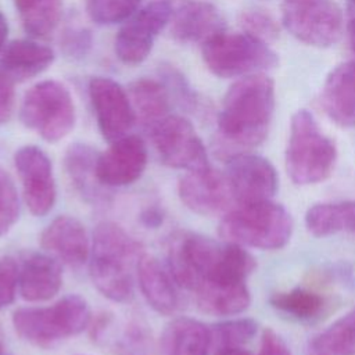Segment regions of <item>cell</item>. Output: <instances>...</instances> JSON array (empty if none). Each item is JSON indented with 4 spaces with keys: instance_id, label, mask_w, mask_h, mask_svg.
I'll list each match as a JSON object with an SVG mask.
<instances>
[{
    "instance_id": "obj_1",
    "label": "cell",
    "mask_w": 355,
    "mask_h": 355,
    "mask_svg": "<svg viewBox=\"0 0 355 355\" xmlns=\"http://www.w3.org/2000/svg\"><path fill=\"white\" fill-rule=\"evenodd\" d=\"M168 261L173 280L194 294L245 284L257 266L255 258L243 245L218 243L190 232L171 239Z\"/></svg>"
},
{
    "instance_id": "obj_2",
    "label": "cell",
    "mask_w": 355,
    "mask_h": 355,
    "mask_svg": "<svg viewBox=\"0 0 355 355\" xmlns=\"http://www.w3.org/2000/svg\"><path fill=\"white\" fill-rule=\"evenodd\" d=\"M275 112V83L263 73L234 82L218 115L214 153L229 161L258 147L268 136Z\"/></svg>"
},
{
    "instance_id": "obj_3",
    "label": "cell",
    "mask_w": 355,
    "mask_h": 355,
    "mask_svg": "<svg viewBox=\"0 0 355 355\" xmlns=\"http://www.w3.org/2000/svg\"><path fill=\"white\" fill-rule=\"evenodd\" d=\"M140 244L114 222H101L93 234L90 277L108 300L126 302L133 297V263Z\"/></svg>"
},
{
    "instance_id": "obj_4",
    "label": "cell",
    "mask_w": 355,
    "mask_h": 355,
    "mask_svg": "<svg viewBox=\"0 0 355 355\" xmlns=\"http://www.w3.org/2000/svg\"><path fill=\"white\" fill-rule=\"evenodd\" d=\"M337 147L319 128L313 115L298 110L290 122L286 147V169L298 186L316 184L326 180L334 169Z\"/></svg>"
},
{
    "instance_id": "obj_5",
    "label": "cell",
    "mask_w": 355,
    "mask_h": 355,
    "mask_svg": "<svg viewBox=\"0 0 355 355\" xmlns=\"http://www.w3.org/2000/svg\"><path fill=\"white\" fill-rule=\"evenodd\" d=\"M219 234L229 243L259 250H279L293 234V218L270 200L239 205L223 216Z\"/></svg>"
},
{
    "instance_id": "obj_6",
    "label": "cell",
    "mask_w": 355,
    "mask_h": 355,
    "mask_svg": "<svg viewBox=\"0 0 355 355\" xmlns=\"http://www.w3.org/2000/svg\"><path fill=\"white\" fill-rule=\"evenodd\" d=\"M90 322L87 302L76 294L67 295L50 306L19 308L12 313L15 333L37 347H49L83 331Z\"/></svg>"
},
{
    "instance_id": "obj_7",
    "label": "cell",
    "mask_w": 355,
    "mask_h": 355,
    "mask_svg": "<svg viewBox=\"0 0 355 355\" xmlns=\"http://www.w3.org/2000/svg\"><path fill=\"white\" fill-rule=\"evenodd\" d=\"M207 68L219 78H237L273 69L277 54L266 42L248 33L222 32L202 44Z\"/></svg>"
},
{
    "instance_id": "obj_8",
    "label": "cell",
    "mask_w": 355,
    "mask_h": 355,
    "mask_svg": "<svg viewBox=\"0 0 355 355\" xmlns=\"http://www.w3.org/2000/svg\"><path fill=\"white\" fill-rule=\"evenodd\" d=\"M21 122L43 140L57 143L75 126L76 112L69 90L49 79L33 85L24 96L19 108Z\"/></svg>"
},
{
    "instance_id": "obj_9",
    "label": "cell",
    "mask_w": 355,
    "mask_h": 355,
    "mask_svg": "<svg viewBox=\"0 0 355 355\" xmlns=\"http://www.w3.org/2000/svg\"><path fill=\"white\" fill-rule=\"evenodd\" d=\"M282 24L297 40L330 47L343 35V12L333 0H283Z\"/></svg>"
},
{
    "instance_id": "obj_10",
    "label": "cell",
    "mask_w": 355,
    "mask_h": 355,
    "mask_svg": "<svg viewBox=\"0 0 355 355\" xmlns=\"http://www.w3.org/2000/svg\"><path fill=\"white\" fill-rule=\"evenodd\" d=\"M159 159L176 169L198 171L209 166L207 150L191 122L180 115H166L150 128Z\"/></svg>"
},
{
    "instance_id": "obj_11",
    "label": "cell",
    "mask_w": 355,
    "mask_h": 355,
    "mask_svg": "<svg viewBox=\"0 0 355 355\" xmlns=\"http://www.w3.org/2000/svg\"><path fill=\"white\" fill-rule=\"evenodd\" d=\"M173 8L166 0H155L136 11L122 25L115 37V54L126 65L143 62L158 33L169 24Z\"/></svg>"
},
{
    "instance_id": "obj_12",
    "label": "cell",
    "mask_w": 355,
    "mask_h": 355,
    "mask_svg": "<svg viewBox=\"0 0 355 355\" xmlns=\"http://www.w3.org/2000/svg\"><path fill=\"white\" fill-rule=\"evenodd\" d=\"M89 97L103 137L115 141L126 136L136 114L125 89L111 78L94 76L89 82Z\"/></svg>"
},
{
    "instance_id": "obj_13",
    "label": "cell",
    "mask_w": 355,
    "mask_h": 355,
    "mask_svg": "<svg viewBox=\"0 0 355 355\" xmlns=\"http://www.w3.org/2000/svg\"><path fill=\"white\" fill-rule=\"evenodd\" d=\"M14 164L29 211L36 216L50 212L57 190L53 165L47 154L36 146H24L15 151Z\"/></svg>"
},
{
    "instance_id": "obj_14",
    "label": "cell",
    "mask_w": 355,
    "mask_h": 355,
    "mask_svg": "<svg viewBox=\"0 0 355 355\" xmlns=\"http://www.w3.org/2000/svg\"><path fill=\"white\" fill-rule=\"evenodd\" d=\"M226 176L239 205L270 200L279 186L275 166L266 158L250 153L229 159Z\"/></svg>"
},
{
    "instance_id": "obj_15",
    "label": "cell",
    "mask_w": 355,
    "mask_h": 355,
    "mask_svg": "<svg viewBox=\"0 0 355 355\" xmlns=\"http://www.w3.org/2000/svg\"><path fill=\"white\" fill-rule=\"evenodd\" d=\"M178 191L189 209L205 216L226 212L234 201L226 173L211 166L189 171L180 178Z\"/></svg>"
},
{
    "instance_id": "obj_16",
    "label": "cell",
    "mask_w": 355,
    "mask_h": 355,
    "mask_svg": "<svg viewBox=\"0 0 355 355\" xmlns=\"http://www.w3.org/2000/svg\"><path fill=\"white\" fill-rule=\"evenodd\" d=\"M147 165V147L143 139L126 135L115 141L103 154H98L96 175L107 187H121L136 182Z\"/></svg>"
},
{
    "instance_id": "obj_17",
    "label": "cell",
    "mask_w": 355,
    "mask_h": 355,
    "mask_svg": "<svg viewBox=\"0 0 355 355\" xmlns=\"http://www.w3.org/2000/svg\"><path fill=\"white\" fill-rule=\"evenodd\" d=\"M226 24L219 10L201 0L184 3L172 15L171 36L179 43L204 44L214 36L225 32Z\"/></svg>"
},
{
    "instance_id": "obj_18",
    "label": "cell",
    "mask_w": 355,
    "mask_h": 355,
    "mask_svg": "<svg viewBox=\"0 0 355 355\" xmlns=\"http://www.w3.org/2000/svg\"><path fill=\"white\" fill-rule=\"evenodd\" d=\"M42 247L71 266L83 265L90 255L85 226L73 216L53 219L40 234Z\"/></svg>"
},
{
    "instance_id": "obj_19",
    "label": "cell",
    "mask_w": 355,
    "mask_h": 355,
    "mask_svg": "<svg viewBox=\"0 0 355 355\" xmlns=\"http://www.w3.org/2000/svg\"><path fill=\"white\" fill-rule=\"evenodd\" d=\"M322 104L334 123L355 126V60L341 62L330 71L322 90Z\"/></svg>"
},
{
    "instance_id": "obj_20",
    "label": "cell",
    "mask_w": 355,
    "mask_h": 355,
    "mask_svg": "<svg viewBox=\"0 0 355 355\" xmlns=\"http://www.w3.org/2000/svg\"><path fill=\"white\" fill-rule=\"evenodd\" d=\"M54 57L53 49L35 40H12L0 54V75L11 83L24 82L46 71Z\"/></svg>"
},
{
    "instance_id": "obj_21",
    "label": "cell",
    "mask_w": 355,
    "mask_h": 355,
    "mask_svg": "<svg viewBox=\"0 0 355 355\" xmlns=\"http://www.w3.org/2000/svg\"><path fill=\"white\" fill-rule=\"evenodd\" d=\"M61 284V268L53 258L40 252H29L22 258L18 287L24 300L31 302L50 300Z\"/></svg>"
},
{
    "instance_id": "obj_22",
    "label": "cell",
    "mask_w": 355,
    "mask_h": 355,
    "mask_svg": "<svg viewBox=\"0 0 355 355\" xmlns=\"http://www.w3.org/2000/svg\"><path fill=\"white\" fill-rule=\"evenodd\" d=\"M211 347V329L200 320L178 318L164 329L158 355H209Z\"/></svg>"
},
{
    "instance_id": "obj_23",
    "label": "cell",
    "mask_w": 355,
    "mask_h": 355,
    "mask_svg": "<svg viewBox=\"0 0 355 355\" xmlns=\"http://www.w3.org/2000/svg\"><path fill=\"white\" fill-rule=\"evenodd\" d=\"M137 277L140 290L154 311L162 315H171L178 309L179 295L172 277L157 258L141 255L137 259Z\"/></svg>"
},
{
    "instance_id": "obj_24",
    "label": "cell",
    "mask_w": 355,
    "mask_h": 355,
    "mask_svg": "<svg viewBox=\"0 0 355 355\" xmlns=\"http://www.w3.org/2000/svg\"><path fill=\"white\" fill-rule=\"evenodd\" d=\"M98 154L87 144L75 143L69 146L65 153L67 172L80 193V196L90 202H100L103 200L101 183L96 175V164Z\"/></svg>"
},
{
    "instance_id": "obj_25",
    "label": "cell",
    "mask_w": 355,
    "mask_h": 355,
    "mask_svg": "<svg viewBox=\"0 0 355 355\" xmlns=\"http://www.w3.org/2000/svg\"><path fill=\"white\" fill-rule=\"evenodd\" d=\"M305 226L316 237L355 233V201L313 204L305 214Z\"/></svg>"
},
{
    "instance_id": "obj_26",
    "label": "cell",
    "mask_w": 355,
    "mask_h": 355,
    "mask_svg": "<svg viewBox=\"0 0 355 355\" xmlns=\"http://www.w3.org/2000/svg\"><path fill=\"white\" fill-rule=\"evenodd\" d=\"M130 101L136 116L148 128L164 119L169 111V94L162 82L154 79H137L130 87Z\"/></svg>"
},
{
    "instance_id": "obj_27",
    "label": "cell",
    "mask_w": 355,
    "mask_h": 355,
    "mask_svg": "<svg viewBox=\"0 0 355 355\" xmlns=\"http://www.w3.org/2000/svg\"><path fill=\"white\" fill-rule=\"evenodd\" d=\"M269 302L277 312L300 322L318 319L326 308V298L322 294L304 287L275 293Z\"/></svg>"
},
{
    "instance_id": "obj_28",
    "label": "cell",
    "mask_w": 355,
    "mask_h": 355,
    "mask_svg": "<svg viewBox=\"0 0 355 355\" xmlns=\"http://www.w3.org/2000/svg\"><path fill=\"white\" fill-rule=\"evenodd\" d=\"M26 33L33 37L50 35L61 17V0H14Z\"/></svg>"
},
{
    "instance_id": "obj_29",
    "label": "cell",
    "mask_w": 355,
    "mask_h": 355,
    "mask_svg": "<svg viewBox=\"0 0 355 355\" xmlns=\"http://www.w3.org/2000/svg\"><path fill=\"white\" fill-rule=\"evenodd\" d=\"M116 355H153L154 343L148 326L137 319L128 320L112 341Z\"/></svg>"
},
{
    "instance_id": "obj_30",
    "label": "cell",
    "mask_w": 355,
    "mask_h": 355,
    "mask_svg": "<svg viewBox=\"0 0 355 355\" xmlns=\"http://www.w3.org/2000/svg\"><path fill=\"white\" fill-rule=\"evenodd\" d=\"M313 338L341 355H355V308Z\"/></svg>"
},
{
    "instance_id": "obj_31",
    "label": "cell",
    "mask_w": 355,
    "mask_h": 355,
    "mask_svg": "<svg viewBox=\"0 0 355 355\" xmlns=\"http://www.w3.org/2000/svg\"><path fill=\"white\" fill-rule=\"evenodd\" d=\"M258 323L250 318L230 319L214 324L211 329L212 344L216 348L241 347L252 340L257 334Z\"/></svg>"
},
{
    "instance_id": "obj_32",
    "label": "cell",
    "mask_w": 355,
    "mask_h": 355,
    "mask_svg": "<svg viewBox=\"0 0 355 355\" xmlns=\"http://www.w3.org/2000/svg\"><path fill=\"white\" fill-rule=\"evenodd\" d=\"M141 0H86V11L98 25H114L129 19Z\"/></svg>"
},
{
    "instance_id": "obj_33",
    "label": "cell",
    "mask_w": 355,
    "mask_h": 355,
    "mask_svg": "<svg viewBox=\"0 0 355 355\" xmlns=\"http://www.w3.org/2000/svg\"><path fill=\"white\" fill-rule=\"evenodd\" d=\"M19 215L18 193L10 175L0 166V237L17 222Z\"/></svg>"
},
{
    "instance_id": "obj_34",
    "label": "cell",
    "mask_w": 355,
    "mask_h": 355,
    "mask_svg": "<svg viewBox=\"0 0 355 355\" xmlns=\"http://www.w3.org/2000/svg\"><path fill=\"white\" fill-rule=\"evenodd\" d=\"M159 76L162 79L164 86L168 90L169 97L175 96L176 101L183 107H194L196 105V94L189 86L184 76L172 65L161 67Z\"/></svg>"
},
{
    "instance_id": "obj_35",
    "label": "cell",
    "mask_w": 355,
    "mask_h": 355,
    "mask_svg": "<svg viewBox=\"0 0 355 355\" xmlns=\"http://www.w3.org/2000/svg\"><path fill=\"white\" fill-rule=\"evenodd\" d=\"M240 22L245 33L255 36L263 42L277 36V25L269 14L257 10L244 11L240 17Z\"/></svg>"
},
{
    "instance_id": "obj_36",
    "label": "cell",
    "mask_w": 355,
    "mask_h": 355,
    "mask_svg": "<svg viewBox=\"0 0 355 355\" xmlns=\"http://www.w3.org/2000/svg\"><path fill=\"white\" fill-rule=\"evenodd\" d=\"M18 286V266L10 257L0 259V309L14 301Z\"/></svg>"
},
{
    "instance_id": "obj_37",
    "label": "cell",
    "mask_w": 355,
    "mask_h": 355,
    "mask_svg": "<svg viewBox=\"0 0 355 355\" xmlns=\"http://www.w3.org/2000/svg\"><path fill=\"white\" fill-rule=\"evenodd\" d=\"M93 43L92 35L83 28L67 29L61 37L62 51L69 57H85Z\"/></svg>"
},
{
    "instance_id": "obj_38",
    "label": "cell",
    "mask_w": 355,
    "mask_h": 355,
    "mask_svg": "<svg viewBox=\"0 0 355 355\" xmlns=\"http://www.w3.org/2000/svg\"><path fill=\"white\" fill-rule=\"evenodd\" d=\"M258 355H291L286 341L272 329H265L261 337Z\"/></svg>"
},
{
    "instance_id": "obj_39",
    "label": "cell",
    "mask_w": 355,
    "mask_h": 355,
    "mask_svg": "<svg viewBox=\"0 0 355 355\" xmlns=\"http://www.w3.org/2000/svg\"><path fill=\"white\" fill-rule=\"evenodd\" d=\"M14 89L12 83L0 75V125L6 123L14 110Z\"/></svg>"
},
{
    "instance_id": "obj_40",
    "label": "cell",
    "mask_w": 355,
    "mask_h": 355,
    "mask_svg": "<svg viewBox=\"0 0 355 355\" xmlns=\"http://www.w3.org/2000/svg\"><path fill=\"white\" fill-rule=\"evenodd\" d=\"M347 35L351 50L355 53V1L351 3L348 8V21H347Z\"/></svg>"
},
{
    "instance_id": "obj_41",
    "label": "cell",
    "mask_w": 355,
    "mask_h": 355,
    "mask_svg": "<svg viewBox=\"0 0 355 355\" xmlns=\"http://www.w3.org/2000/svg\"><path fill=\"white\" fill-rule=\"evenodd\" d=\"M306 355H341V354H338V352H336V351L327 348L326 345L320 344L316 338H313V340L309 343Z\"/></svg>"
},
{
    "instance_id": "obj_42",
    "label": "cell",
    "mask_w": 355,
    "mask_h": 355,
    "mask_svg": "<svg viewBox=\"0 0 355 355\" xmlns=\"http://www.w3.org/2000/svg\"><path fill=\"white\" fill-rule=\"evenodd\" d=\"M141 218L147 226H157L162 222V216L155 209H148L146 214H143Z\"/></svg>"
},
{
    "instance_id": "obj_43",
    "label": "cell",
    "mask_w": 355,
    "mask_h": 355,
    "mask_svg": "<svg viewBox=\"0 0 355 355\" xmlns=\"http://www.w3.org/2000/svg\"><path fill=\"white\" fill-rule=\"evenodd\" d=\"M214 355H251V354L241 347H223V348H216Z\"/></svg>"
},
{
    "instance_id": "obj_44",
    "label": "cell",
    "mask_w": 355,
    "mask_h": 355,
    "mask_svg": "<svg viewBox=\"0 0 355 355\" xmlns=\"http://www.w3.org/2000/svg\"><path fill=\"white\" fill-rule=\"evenodd\" d=\"M7 33H8V24H7L6 17L0 12V50L4 47Z\"/></svg>"
},
{
    "instance_id": "obj_45",
    "label": "cell",
    "mask_w": 355,
    "mask_h": 355,
    "mask_svg": "<svg viewBox=\"0 0 355 355\" xmlns=\"http://www.w3.org/2000/svg\"><path fill=\"white\" fill-rule=\"evenodd\" d=\"M0 355H1V341H0Z\"/></svg>"
},
{
    "instance_id": "obj_46",
    "label": "cell",
    "mask_w": 355,
    "mask_h": 355,
    "mask_svg": "<svg viewBox=\"0 0 355 355\" xmlns=\"http://www.w3.org/2000/svg\"><path fill=\"white\" fill-rule=\"evenodd\" d=\"M351 1H355V0H351Z\"/></svg>"
}]
</instances>
